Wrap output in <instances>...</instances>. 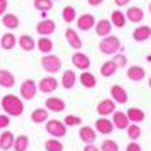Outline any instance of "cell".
Returning a JSON list of instances; mask_svg holds the SVG:
<instances>
[{
    "label": "cell",
    "instance_id": "obj_32",
    "mask_svg": "<svg viewBox=\"0 0 151 151\" xmlns=\"http://www.w3.org/2000/svg\"><path fill=\"white\" fill-rule=\"evenodd\" d=\"M127 117H129V121L131 122H143L144 121V117H146V114H144V110L143 109H137V107H131V109H127Z\"/></svg>",
    "mask_w": 151,
    "mask_h": 151
},
{
    "label": "cell",
    "instance_id": "obj_9",
    "mask_svg": "<svg viewBox=\"0 0 151 151\" xmlns=\"http://www.w3.org/2000/svg\"><path fill=\"white\" fill-rule=\"evenodd\" d=\"M71 63H73V66H75V68L85 71V70L90 68V63H92V61H90V58L85 55V53H82V51L78 49L75 55L71 56Z\"/></svg>",
    "mask_w": 151,
    "mask_h": 151
},
{
    "label": "cell",
    "instance_id": "obj_3",
    "mask_svg": "<svg viewBox=\"0 0 151 151\" xmlns=\"http://www.w3.org/2000/svg\"><path fill=\"white\" fill-rule=\"evenodd\" d=\"M41 66H42L44 71H48L49 75H56V73L63 68V63L56 55H51V53H49V55H44L41 58Z\"/></svg>",
    "mask_w": 151,
    "mask_h": 151
},
{
    "label": "cell",
    "instance_id": "obj_30",
    "mask_svg": "<svg viewBox=\"0 0 151 151\" xmlns=\"http://www.w3.org/2000/svg\"><path fill=\"white\" fill-rule=\"evenodd\" d=\"M15 44H17V37L12 32H5V34L2 36V39H0V46H2V49H5V51L14 49Z\"/></svg>",
    "mask_w": 151,
    "mask_h": 151
},
{
    "label": "cell",
    "instance_id": "obj_29",
    "mask_svg": "<svg viewBox=\"0 0 151 151\" xmlns=\"http://www.w3.org/2000/svg\"><path fill=\"white\" fill-rule=\"evenodd\" d=\"M2 24H4V27H7L9 31H14V29L19 27L21 22H19V17L15 14H7V12H5V14L2 15Z\"/></svg>",
    "mask_w": 151,
    "mask_h": 151
},
{
    "label": "cell",
    "instance_id": "obj_6",
    "mask_svg": "<svg viewBox=\"0 0 151 151\" xmlns=\"http://www.w3.org/2000/svg\"><path fill=\"white\" fill-rule=\"evenodd\" d=\"M58 87H60V82H58L53 75L44 76V78H41L39 83H37V90L42 92V93H53V92H56Z\"/></svg>",
    "mask_w": 151,
    "mask_h": 151
},
{
    "label": "cell",
    "instance_id": "obj_41",
    "mask_svg": "<svg viewBox=\"0 0 151 151\" xmlns=\"http://www.w3.org/2000/svg\"><path fill=\"white\" fill-rule=\"evenodd\" d=\"M10 126V116H7L5 112L0 114V129H7Z\"/></svg>",
    "mask_w": 151,
    "mask_h": 151
},
{
    "label": "cell",
    "instance_id": "obj_47",
    "mask_svg": "<svg viewBox=\"0 0 151 151\" xmlns=\"http://www.w3.org/2000/svg\"><path fill=\"white\" fill-rule=\"evenodd\" d=\"M148 85H150V88H151V76H150V80H148Z\"/></svg>",
    "mask_w": 151,
    "mask_h": 151
},
{
    "label": "cell",
    "instance_id": "obj_7",
    "mask_svg": "<svg viewBox=\"0 0 151 151\" xmlns=\"http://www.w3.org/2000/svg\"><path fill=\"white\" fill-rule=\"evenodd\" d=\"M116 129L114 127V122L110 121V119H107V117H99L95 121V131L99 132V134H104V136H109V134H112V131Z\"/></svg>",
    "mask_w": 151,
    "mask_h": 151
},
{
    "label": "cell",
    "instance_id": "obj_23",
    "mask_svg": "<svg viewBox=\"0 0 151 151\" xmlns=\"http://www.w3.org/2000/svg\"><path fill=\"white\" fill-rule=\"evenodd\" d=\"M14 141H15V136L10 132V131H2V134H0V150L2 151L12 150Z\"/></svg>",
    "mask_w": 151,
    "mask_h": 151
},
{
    "label": "cell",
    "instance_id": "obj_36",
    "mask_svg": "<svg viewBox=\"0 0 151 151\" xmlns=\"http://www.w3.org/2000/svg\"><path fill=\"white\" fill-rule=\"evenodd\" d=\"M61 17H63V21L66 22V24H71V22H75V21H76V10H75V7H71V5H66V7L63 9Z\"/></svg>",
    "mask_w": 151,
    "mask_h": 151
},
{
    "label": "cell",
    "instance_id": "obj_14",
    "mask_svg": "<svg viewBox=\"0 0 151 151\" xmlns=\"http://www.w3.org/2000/svg\"><path fill=\"white\" fill-rule=\"evenodd\" d=\"M78 136H80V139L83 141V144H92V143L97 141V131H95V127L83 126V127H80V131H78Z\"/></svg>",
    "mask_w": 151,
    "mask_h": 151
},
{
    "label": "cell",
    "instance_id": "obj_11",
    "mask_svg": "<svg viewBox=\"0 0 151 151\" xmlns=\"http://www.w3.org/2000/svg\"><path fill=\"white\" fill-rule=\"evenodd\" d=\"M76 27L83 31V32H87L90 31L92 27H95V17L92 14H82L80 17H76Z\"/></svg>",
    "mask_w": 151,
    "mask_h": 151
},
{
    "label": "cell",
    "instance_id": "obj_35",
    "mask_svg": "<svg viewBox=\"0 0 151 151\" xmlns=\"http://www.w3.org/2000/svg\"><path fill=\"white\" fill-rule=\"evenodd\" d=\"M126 132H127V137H129L131 141H137L139 137H141V127H139V124L136 122H131L127 127H126Z\"/></svg>",
    "mask_w": 151,
    "mask_h": 151
},
{
    "label": "cell",
    "instance_id": "obj_40",
    "mask_svg": "<svg viewBox=\"0 0 151 151\" xmlns=\"http://www.w3.org/2000/svg\"><path fill=\"white\" fill-rule=\"evenodd\" d=\"M114 63L117 65V68H124V66H127V56L121 53V55H114Z\"/></svg>",
    "mask_w": 151,
    "mask_h": 151
},
{
    "label": "cell",
    "instance_id": "obj_31",
    "mask_svg": "<svg viewBox=\"0 0 151 151\" xmlns=\"http://www.w3.org/2000/svg\"><path fill=\"white\" fill-rule=\"evenodd\" d=\"M110 22H112V26H114V27H119V29L126 27V22H127L126 14L121 12V10H114V12L110 14Z\"/></svg>",
    "mask_w": 151,
    "mask_h": 151
},
{
    "label": "cell",
    "instance_id": "obj_10",
    "mask_svg": "<svg viewBox=\"0 0 151 151\" xmlns=\"http://www.w3.org/2000/svg\"><path fill=\"white\" fill-rule=\"evenodd\" d=\"M110 99L116 104H127L129 95H127V92H126L124 87H121V85H112L110 87Z\"/></svg>",
    "mask_w": 151,
    "mask_h": 151
},
{
    "label": "cell",
    "instance_id": "obj_25",
    "mask_svg": "<svg viewBox=\"0 0 151 151\" xmlns=\"http://www.w3.org/2000/svg\"><path fill=\"white\" fill-rule=\"evenodd\" d=\"M126 19L132 24H137V22H141L144 19V12L141 7H129L127 9V12H126Z\"/></svg>",
    "mask_w": 151,
    "mask_h": 151
},
{
    "label": "cell",
    "instance_id": "obj_39",
    "mask_svg": "<svg viewBox=\"0 0 151 151\" xmlns=\"http://www.w3.org/2000/svg\"><path fill=\"white\" fill-rule=\"evenodd\" d=\"M63 122L66 124V127H75V126H80L83 121L80 116H66L63 119Z\"/></svg>",
    "mask_w": 151,
    "mask_h": 151
},
{
    "label": "cell",
    "instance_id": "obj_49",
    "mask_svg": "<svg viewBox=\"0 0 151 151\" xmlns=\"http://www.w3.org/2000/svg\"><path fill=\"white\" fill-rule=\"evenodd\" d=\"M0 110H2V107H0Z\"/></svg>",
    "mask_w": 151,
    "mask_h": 151
},
{
    "label": "cell",
    "instance_id": "obj_15",
    "mask_svg": "<svg viewBox=\"0 0 151 151\" xmlns=\"http://www.w3.org/2000/svg\"><path fill=\"white\" fill-rule=\"evenodd\" d=\"M65 37H66V41H68V44H70V48H73V49H82V46H83V41L80 39V36H78V32H76L75 29H71V27H68L66 31H65Z\"/></svg>",
    "mask_w": 151,
    "mask_h": 151
},
{
    "label": "cell",
    "instance_id": "obj_12",
    "mask_svg": "<svg viewBox=\"0 0 151 151\" xmlns=\"http://www.w3.org/2000/svg\"><path fill=\"white\" fill-rule=\"evenodd\" d=\"M44 107L49 110V112H63V110L66 109V102L60 99V97H48L46 99V104H44Z\"/></svg>",
    "mask_w": 151,
    "mask_h": 151
},
{
    "label": "cell",
    "instance_id": "obj_16",
    "mask_svg": "<svg viewBox=\"0 0 151 151\" xmlns=\"http://www.w3.org/2000/svg\"><path fill=\"white\" fill-rule=\"evenodd\" d=\"M112 122H114V127L116 129L124 131L131 124V121H129V117H127V114H124L122 110H116L112 114Z\"/></svg>",
    "mask_w": 151,
    "mask_h": 151
},
{
    "label": "cell",
    "instance_id": "obj_43",
    "mask_svg": "<svg viewBox=\"0 0 151 151\" xmlns=\"http://www.w3.org/2000/svg\"><path fill=\"white\" fill-rule=\"evenodd\" d=\"M7 7H9V2H7V0H0V17L7 12Z\"/></svg>",
    "mask_w": 151,
    "mask_h": 151
},
{
    "label": "cell",
    "instance_id": "obj_4",
    "mask_svg": "<svg viewBox=\"0 0 151 151\" xmlns=\"http://www.w3.org/2000/svg\"><path fill=\"white\" fill-rule=\"evenodd\" d=\"M46 132L49 136L61 139L66 136V124L63 121H58V119H48L46 121Z\"/></svg>",
    "mask_w": 151,
    "mask_h": 151
},
{
    "label": "cell",
    "instance_id": "obj_45",
    "mask_svg": "<svg viewBox=\"0 0 151 151\" xmlns=\"http://www.w3.org/2000/svg\"><path fill=\"white\" fill-rule=\"evenodd\" d=\"M114 2H116L117 7H124V5H127V4H129L131 0H114Z\"/></svg>",
    "mask_w": 151,
    "mask_h": 151
},
{
    "label": "cell",
    "instance_id": "obj_33",
    "mask_svg": "<svg viewBox=\"0 0 151 151\" xmlns=\"http://www.w3.org/2000/svg\"><path fill=\"white\" fill-rule=\"evenodd\" d=\"M12 148H14V151H27L29 150V136H26V134L17 136Z\"/></svg>",
    "mask_w": 151,
    "mask_h": 151
},
{
    "label": "cell",
    "instance_id": "obj_17",
    "mask_svg": "<svg viewBox=\"0 0 151 151\" xmlns=\"http://www.w3.org/2000/svg\"><path fill=\"white\" fill-rule=\"evenodd\" d=\"M127 78H129L131 82H143L144 78H146V70L143 66H139V65H132L127 68Z\"/></svg>",
    "mask_w": 151,
    "mask_h": 151
},
{
    "label": "cell",
    "instance_id": "obj_20",
    "mask_svg": "<svg viewBox=\"0 0 151 151\" xmlns=\"http://www.w3.org/2000/svg\"><path fill=\"white\" fill-rule=\"evenodd\" d=\"M36 48L39 49V53H42V55H49L55 48V44H53V39H49V36H41L36 41Z\"/></svg>",
    "mask_w": 151,
    "mask_h": 151
},
{
    "label": "cell",
    "instance_id": "obj_24",
    "mask_svg": "<svg viewBox=\"0 0 151 151\" xmlns=\"http://www.w3.org/2000/svg\"><path fill=\"white\" fill-rule=\"evenodd\" d=\"M78 82L82 83V87H85V88H95V87H97L95 75H93V73H90L88 70L82 71V75L78 76Z\"/></svg>",
    "mask_w": 151,
    "mask_h": 151
},
{
    "label": "cell",
    "instance_id": "obj_8",
    "mask_svg": "<svg viewBox=\"0 0 151 151\" xmlns=\"http://www.w3.org/2000/svg\"><path fill=\"white\" fill-rule=\"evenodd\" d=\"M116 105L117 104L112 100V99H105V100H100V102L97 104V114L102 117H107L110 114H114L116 112Z\"/></svg>",
    "mask_w": 151,
    "mask_h": 151
},
{
    "label": "cell",
    "instance_id": "obj_37",
    "mask_svg": "<svg viewBox=\"0 0 151 151\" xmlns=\"http://www.w3.org/2000/svg\"><path fill=\"white\" fill-rule=\"evenodd\" d=\"M32 5H34V9L39 10V12H49V10L53 9V0H34Z\"/></svg>",
    "mask_w": 151,
    "mask_h": 151
},
{
    "label": "cell",
    "instance_id": "obj_22",
    "mask_svg": "<svg viewBox=\"0 0 151 151\" xmlns=\"http://www.w3.org/2000/svg\"><path fill=\"white\" fill-rule=\"evenodd\" d=\"M17 44H19V48H21L22 51H27V53H31V51L36 49V41L29 34L19 36V37H17Z\"/></svg>",
    "mask_w": 151,
    "mask_h": 151
},
{
    "label": "cell",
    "instance_id": "obj_18",
    "mask_svg": "<svg viewBox=\"0 0 151 151\" xmlns=\"http://www.w3.org/2000/svg\"><path fill=\"white\" fill-rule=\"evenodd\" d=\"M14 85H15L14 73L5 68H0V87L2 88H12Z\"/></svg>",
    "mask_w": 151,
    "mask_h": 151
},
{
    "label": "cell",
    "instance_id": "obj_26",
    "mask_svg": "<svg viewBox=\"0 0 151 151\" xmlns=\"http://www.w3.org/2000/svg\"><path fill=\"white\" fill-rule=\"evenodd\" d=\"M110 31H112V22H110L109 19H100V21L95 24V32H97V36H100V37L109 36Z\"/></svg>",
    "mask_w": 151,
    "mask_h": 151
},
{
    "label": "cell",
    "instance_id": "obj_21",
    "mask_svg": "<svg viewBox=\"0 0 151 151\" xmlns=\"http://www.w3.org/2000/svg\"><path fill=\"white\" fill-rule=\"evenodd\" d=\"M76 80H78V76H76L75 71H73V70H66V71H63L61 80H60V82H61V85L66 90H71L73 87H75Z\"/></svg>",
    "mask_w": 151,
    "mask_h": 151
},
{
    "label": "cell",
    "instance_id": "obj_1",
    "mask_svg": "<svg viewBox=\"0 0 151 151\" xmlns=\"http://www.w3.org/2000/svg\"><path fill=\"white\" fill-rule=\"evenodd\" d=\"M0 107L10 117H19L24 114V102H22L21 97L14 95V93H7V95L2 97Z\"/></svg>",
    "mask_w": 151,
    "mask_h": 151
},
{
    "label": "cell",
    "instance_id": "obj_34",
    "mask_svg": "<svg viewBox=\"0 0 151 151\" xmlns=\"http://www.w3.org/2000/svg\"><path fill=\"white\" fill-rule=\"evenodd\" d=\"M44 150L46 151H65V146H63V143L58 137H51V139L44 141Z\"/></svg>",
    "mask_w": 151,
    "mask_h": 151
},
{
    "label": "cell",
    "instance_id": "obj_50",
    "mask_svg": "<svg viewBox=\"0 0 151 151\" xmlns=\"http://www.w3.org/2000/svg\"><path fill=\"white\" fill-rule=\"evenodd\" d=\"M56 2H58V0H56Z\"/></svg>",
    "mask_w": 151,
    "mask_h": 151
},
{
    "label": "cell",
    "instance_id": "obj_2",
    "mask_svg": "<svg viewBox=\"0 0 151 151\" xmlns=\"http://www.w3.org/2000/svg\"><path fill=\"white\" fill-rule=\"evenodd\" d=\"M99 49L102 55H116L117 51H121V39L117 36H105L102 41L99 42Z\"/></svg>",
    "mask_w": 151,
    "mask_h": 151
},
{
    "label": "cell",
    "instance_id": "obj_46",
    "mask_svg": "<svg viewBox=\"0 0 151 151\" xmlns=\"http://www.w3.org/2000/svg\"><path fill=\"white\" fill-rule=\"evenodd\" d=\"M104 0H88V5H92V7H97V5H100Z\"/></svg>",
    "mask_w": 151,
    "mask_h": 151
},
{
    "label": "cell",
    "instance_id": "obj_42",
    "mask_svg": "<svg viewBox=\"0 0 151 151\" xmlns=\"http://www.w3.org/2000/svg\"><path fill=\"white\" fill-rule=\"evenodd\" d=\"M126 151H143V150H141V146H139L137 141H131V143L126 146Z\"/></svg>",
    "mask_w": 151,
    "mask_h": 151
},
{
    "label": "cell",
    "instance_id": "obj_13",
    "mask_svg": "<svg viewBox=\"0 0 151 151\" xmlns=\"http://www.w3.org/2000/svg\"><path fill=\"white\" fill-rule=\"evenodd\" d=\"M36 31L39 36H51L56 31V22L51 21V19H42L41 22H37Z\"/></svg>",
    "mask_w": 151,
    "mask_h": 151
},
{
    "label": "cell",
    "instance_id": "obj_19",
    "mask_svg": "<svg viewBox=\"0 0 151 151\" xmlns=\"http://www.w3.org/2000/svg\"><path fill=\"white\" fill-rule=\"evenodd\" d=\"M151 37V27L150 26H139L132 31V39L136 42H144Z\"/></svg>",
    "mask_w": 151,
    "mask_h": 151
},
{
    "label": "cell",
    "instance_id": "obj_48",
    "mask_svg": "<svg viewBox=\"0 0 151 151\" xmlns=\"http://www.w3.org/2000/svg\"><path fill=\"white\" fill-rule=\"evenodd\" d=\"M150 12H151V2H150Z\"/></svg>",
    "mask_w": 151,
    "mask_h": 151
},
{
    "label": "cell",
    "instance_id": "obj_5",
    "mask_svg": "<svg viewBox=\"0 0 151 151\" xmlns=\"http://www.w3.org/2000/svg\"><path fill=\"white\" fill-rule=\"evenodd\" d=\"M36 92H37V83H36L34 80L27 78V80H24V82L21 83L19 93H21V97L24 100H32L36 97Z\"/></svg>",
    "mask_w": 151,
    "mask_h": 151
},
{
    "label": "cell",
    "instance_id": "obj_38",
    "mask_svg": "<svg viewBox=\"0 0 151 151\" xmlns=\"http://www.w3.org/2000/svg\"><path fill=\"white\" fill-rule=\"evenodd\" d=\"M99 148H100V151H119V144L114 139H104Z\"/></svg>",
    "mask_w": 151,
    "mask_h": 151
},
{
    "label": "cell",
    "instance_id": "obj_27",
    "mask_svg": "<svg viewBox=\"0 0 151 151\" xmlns=\"http://www.w3.org/2000/svg\"><path fill=\"white\" fill-rule=\"evenodd\" d=\"M117 65L114 63V60H107V61L102 63V66H100V75L104 78H110V76H114L117 73Z\"/></svg>",
    "mask_w": 151,
    "mask_h": 151
},
{
    "label": "cell",
    "instance_id": "obj_44",
    "mask_svg": "<svg viewBox=\"0 0 151 151\" xmlns=\"http://www.w3.org/2000/svg\"><path fill=\"white\" fill-rule=\"evenodd\" d=\"M83 151H100V148H99L95 143H92V144H85Z\"/></svg>",
    "mask_w": 151,
    "mask_h": 151
},
{
    "label": "cell",
    "instance_id": "obj_28",
    "mask_svg": "<svg viewBox=\"0 0 151 151\" xmlns=\"http://www.w3.org/2000/svg\"><path fill=\"white\" fill-rule=\"evenodd\" d=\"M49 119V110L44 107V109H34L32 112H31V121L34 124H42V122H46Z\"/></svg>",
    "mask_w": 151,
    "mask_h": 151
}]
</instances>
